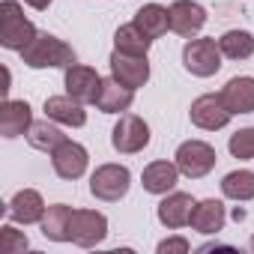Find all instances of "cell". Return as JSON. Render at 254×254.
Listing matches in <instances>:
<instances>
[{
	"instance_id": "cell-8",
	"label": "cell",
	"mask_w": 254,
	"mask_h": 254,
	"mask_svg": "<svg viewBox=\"0 0 254 254\" xmlns=\"http://www.w3.org/2000/svg\"><path fill=\"white\" fill-rule=\"evenodd\" d=\"M69 242L81 248H96L108 236V218L96 209H75L72 212V227H69Z\"/></svg>"
},
{
	"instance_id": "cell-2",
	"label": "cell",
	"mask_w": 254,
	"mask_h": 254,
	"mask_svg": "<svg viewBox=\"0 0 254 254\" xmlns=\"http://www.w3.org/2000/svg\"><path fill=\"white\" fill-rule=\"evenodd\" d=\"M36 39L33 21L24 18V9L18 0H3L0 3V45L9 51H24Z\"/></svg>"
},
{
	"instance_id": "cell-23",
	"label": "cell",
	"mask_w": 254,
	"mask_h": 254,
	"mask_svg": "<svg viewBox=\"0 0 254 254\" xmlns=\"http://www.w3.org/2000/svg\"><path fill=\"white\" fill-rule=\"evenodd\" d=\"M135 24L150 36V39H159L171 30V9L168 6H159V3H144L138 12H135Z\"/></svg>"
},
{
	"instance_id": "cell-25",
	"label": "cell",
	"mask_w": 254,
	"mask_h": 254,
	"mask_svg": "<svg viewBox=\"0 0 254 254\" xmlns=\"http://www.w3.org/2000/svg\"><path fill=\"white\" fill-rule=\"evenodd\" d=\"M221 194L230 200H254V171H230L221 180Z\"/></svg>"
},
{
	"instance_id": "cell-27",
	"label": "cell",
	"mask_w": 254,
	"mask_h": 254,
	"mask_svg": "<svg viewBox=\"0 0 254 254\" xmlns=\"http://www.w3.org/2000/svg\"><path fill=\"white\" fill-rule=\"evenodd\" d=\"M227 150H230L233 159H254V126L233 132L230 141H227Z\"/></svg>"
},
{
	"instance_id": "cell-1",
	"label": "cell",
	"mask_w": 254,
	"mask_h": 254,
	"mask_svg": "<svg viewBox=\"0 0 254 254\" xmlns=\"http://www.w3.org/2000/svg\"><path fill=\"white\" fill-rule=\"evenodd\" d=\"M21 60L30 69H69L78 63L72 45H66L51 33H36V39L21 51Z\"/></svg>"
},
{
	"instance_id": "cell-22",
	"label": "cell",
	"mask_w": 254,
	"mask_h": 254,
	"mask_svg": "<svg viewBox=\"0 0 254 254\" xmlns=\"http://www.w3.org/2000/svg\"><path fill=\"white\" fill-rule=\"evenodd\" d=\"M63 141H66V135L60 129V123H54L48 117L45 120H36L30 129H27V144L33 150H39V153H54Z\"/></svg>"
},
{
	"instance_id": "cell-20",
	"label": "cell",
	"mask_w": 254,
	"mask_h": 254,
	"mask_svg": "<svg viewBox=\"0 0 254 254\" xmlns=\"http://www.w3.org/2000/svg\"><path fill=\"white\" fill-rule=\"evenodd\" d=\"M177 180H180L177 162H150L144 168V174H141V186L150 194H168V191H174Z\"/></svg>"
},
{
	"instance_id": "cell-14",
	"label": "cell",
	"mask_w": 254,
	"mask_h": 254,
	"mask_svg": "<svg viewBox=\"0 0 254 254\" xmlns=\"http://www.w3.org/2000/svg\"><path fill=\"white\" fill-rule=\"evenodd\" d=\"M45 209L48 206H45V200H42V194L36 189H21L6 203V212H9V218L15 224H36V221H42Z\"/></svg>"
},
{
	"instance_id": "cell-21",
	"label": "cell",
	"mask_w": 254,
	"mask_h": 254,
	"mask_svg": "<svg viewBox=\"0 0 254 254\" xmlns=\"http://www.w3.org/2000/svg\"><path fill=\"white\" fill-rule=\"evenodd\" d=\"M72 206H66V203H54V206H48L45 209V215H42V236L45 239H51V242H69L72 236H69V227H72Z\"/></svg>"
},
{
	"instance_id": "cell-19",
	"label": "cell",
	"mask_w": 254,
	"mask_h": 254,
	"mask_svg": "<svg viewBox=\"0 0 254 254\" xmlns=\"http://www.w3.org/2000/svg\"><path fill=\"white\" fill-rule=\"evenodd\" d=\"M30 126H33L30 105L24 99H6L3 102V111H0V132H3V138L27 135Z\"/></svg>"
},
{
	"instance_id": "cell-31",
	"label": "cell",
	"mask_w": 254,
	"mask_h": 254,
	"mask_svg": "<svg viewBox=\"0 0 254 254\" xmlns=\"http://www.w3.org/2000/svg\"><path fill=\"white\" fill-rule=\"evenodd\" d=\"M248 248H251V251H254V236H251V239H248Z\"/></svg>"
},
{
	"instance_id": "cell-5",
	"label": "cell",
	"mask_w": 254,
	"mask_h": 254,
	"mask_svg": "<svg viewBox=\"0 0 254 254\" xmlns=\"http://www.w3.org/2000/svg\"><path fill=\"white\" fill-rule=\"evenodd\" d=\"M111 144H114L117 153H126V156L141 153L150 144V126H147V120H141L135 114H120L114 132H111Z\"/></svg>"
},
{
	"instance_id": "cell-30",
	"label": "cell",
	"mask_w": 254,
	"mask_h": 254,
	"mask_svg": "<svg viewBox=\"0 0 254 254\" xmlns=\"http://www.w3.org/2000/svg\"><path fill=\"white\" fill-rule=\"evenodd\" d=\"M27 6H33V9H39V12H45L48 6H51V0H24Z\"/></svg>"
},
{
	"instance_id": "cell-7",
	"label": "cell",
	"mask_w": 254,
	"mask_h": 254,
	"mask_svg": "<svg viewBox=\"0 0 254 254\" xmlns=\"http://www.w3.org/2000/svg\"><path fill=\"white\" fill-rule=\"evenodd\" d=\"M189 117H191V123L197 126V129H203V132H218V129H224V126L230 123L233 114L227 111L221 93H203V96H197V99L191 102Z\"/></svg>"
},
{
	"instance_id": "cell-6",
	"label": "cell",
	"mask_w": 254,
	"mask_h": 254,
	"mask_svg": "<svg viewBox=\"0 0 254 254\" xmlns=\"http://www.w3.org/2000/svg\"><path fill=\"white\" fill-rule=\"evenodd\" d=\"M215 159H218V156H215V150H212L206 141H186V144L177 147V156H174L180 174L189 177V180L206 177V174L215 168Z\"/></svg>"
},
{
	"instance_id": "cell-26",
	"label": "cell",
	"mask_w": 254,
	"mask_h": 254,
	"mask_svg": "<svg viewBox=\"0 0 254 254\" xmlns=\"http://www.w3.org/2000/svg\"><path fill=\"white\" fill-rule=\"evenodd\" d=\"M218 48L227 60H248L254 54V36L248 30H227L218 39Z\"/></svg>"
},
{
	"instance_id": "cell-4",
	"label": "cell",
	"mask_w": 254,
	"mask_h": 254,
	"mask_svg": "<svg viewBox=\"0 0 254 254\" xmlns=\"http://www.w3.org/2000/svg\"><path fill=\"white\" fill-rule=\"evenodd\" d=\"M221 48L215 39H189L183 48V66L194 78H209L221 69Z\"/></svg>"
},
{
	"instance_id": "cell-12",
	"label": "cell",
	"mask_w": 254,
	"mask_h": 254,
	"mask_svg": "<svg viewBox=\"0 0 254 254\" xmlns=\"http://www.w3.org/2000/svg\"><path fill=\"white\" fill-rule=\"evenodd\" d=\"M194 203H197V200H194L191 194H186V191H168L165 200L159 203L156 215H159V221H162L168 230H177V227H186V224L191 221Z\"/></svg>"
},
{
	"instance_id": "cell-15",
	"label": "cell",
	"mask_w": 254,
	"mask_h": 254,
	"mask_svg": "<svg viewBox=\"0 0 254 254\" xmlns=\"http://www.w3.org/2000/svg\"><path fill=\"white\" fill-rule=\"evenodd\" d=\"M221 99L227 111L236 114H254V78L251 75H236L221 87Z\"/></svg>"
},
{
	"instance_id": "cell-18",
	"label": "cell",
	"mask_w": 254,
	"mask_h": 254,
	"mask_svg": "<svg viewBox=\"0 0 254 254\" xmlns=\"http://www.w3.org/2000/svg\"><path fill=\"white\" fill-rule=\"evenodd\" d=\"M135 102V90L120 84L114 75L111 78H102V90H99V99H96V108L102 114H123L129 111Z\"/></svg>"
},
{
	"instance_id": "cell-16",
	"label": "cell",
	"mask_w": 254,
	"mask_h": 254,
	"mask_svg": "<svg viewBox=\"0 0 254 254\" xmlns=\"http://www.w3.org/2000/svg\"><path fill=\"white\" fill-rule=\"evenodd\" d=\"M224 221H227V209L221 200L215 197H206V200H197L194 203V212H191V230L203 233V236H212L218 230H224Z\"/></svg>"
},
{
	"instance_id": "cell-10",
	"label": "cell",
	"mask_w": 254,
	"mask_h": 254,
	"mask_svg": "<svg viewBox=\"0 0 254 254\" xmlns=\"http://www.w3.org/2000/svg\"><path fill=\"white\" fill-rule=\"evenodd\" d=\"M87 165H90V153H87V147H81L78 141H69V138H66V141L51 153V168H54V174H57L60 180H78V177H84Z\"/></svg>"
},
{
	"instance_id": "cell-24",
	"label": "cell",
	"mask_w": 254,
	"mask_h": 254,
	"mask_svg": "<svg viewBox=\"0 0 254 254\" xmlns=\"http://www.w3.org/2000/svg\"><path fill=\"white\" fill-rule=\"evenodd\" d=\"M150 45H153V39H150L135 21L117 27V33H114V48L123 51V54H141V57H147Z\"/></svg>"
},
{
	"instance_id": "cell-29",
	"label": "cell",
	"mask_w": 254,
	"mask_h": 254,
	"mask_svg": "<svg viewBox=\"0 0 254 254\" xmlns=\"http://www.w3.org/2000/svg\"><path fill=\"white\" fill-rule=\"evenodd\" d=\"M191 245L186 236H171V239H162L159 242V254H189Z\"/></svg>"
},
{
	"instance_id": "cell-13",
	"label": "cell",
	"mask_w": 254,
	"mask_h": 254,
	"mask_svg": "<svg viewBox=\"0 0 254 254\" xmlns=\"http://www.w3.org/2000/svg\"><path fill=\"white\" fill-rule=\"evenodd\" d=\"M168 9H171V30L180 36H194L206 24V9L194 0H174Z\"/></svg>"
},
{
	"instance_id": "cell-17",
	"label": "cell",
	"mask_w": 254,
	"mask_h": 254,
	"mask_svg": "<svg viewBox=\"0 0 254 254\" xmlns=\"http://www.w3.org/2000/svg\"><path fill=\"white\" fill-rule=\"evenodd\" d=\"M45 117L60 123V126H72V129H81L87 123V111L78 99H72L69 93L66 96H48L45 99Z\"/></svg>"
},
{
	"instance_id": "cell-11",
	"label": "cell",
	"mask_w": 254,
	"mask_h": 254,
	"mask_svg": "<svg viewBox=\"0 0 254 254\" xmlns=\"http://www.w3.org/2000/svg\"><path fill=\"white\" fill-rule=\"evenodd\" d=\"M108 63H111V75L120 84L132 87V90H138V87H144L150 81V63L141 54H123V51L114 48V54H111Z\"/></svg>"
},
{
	"instance_id": "cell-28",
	"label": "cell",
	"mask_w": 254,
	"mask_h": 254,
	"mask_svg": "<svg viewBox=\"0 0 254 254\" xmlns=\"http://www.w3.org/2000/svg\"><path fill=\"white\" fill-rule=\"evenodd\" d=\"M30 242H27V236L21 233V230H15L12 224H3L0 227V254H18V251H24Z\"/></svg>"
},
{
	"instance_id": "cell-9",
	"label": "cell",
	"mask_w": 254,
	"mask_h": 254,
	"mask_svg": "<svg viewBox=\"0 0 254 254\" xmlns=\"http://www.w3.org/2000/svg\"><path fill=\"white\" fill-rule=\"evenodd\" d=\"M63 87L72 99H78L81 105H96L99 99V90H102V75L93 69V66H84V63H75L66 69L63 75Z\"/></svg>"
},
{
	"instance_id": "cell-3",
	"label": "cell",
	"mask_w": 254,
	"mask_h": 254,
	"mask_svg": "<svg viewBox=\"0 0 254 254\" xmlns=\"http://www.w3.org/2000/svg\"><path fill=\"white\" fill-rule=\"evenodd\" d=\"M129 186H132L129 168H126V165H114V162H111V165H99V168L93 171V177H90V191H93V197L108 200V203L126 197Z\"/></svg>"
}]
</instances>
